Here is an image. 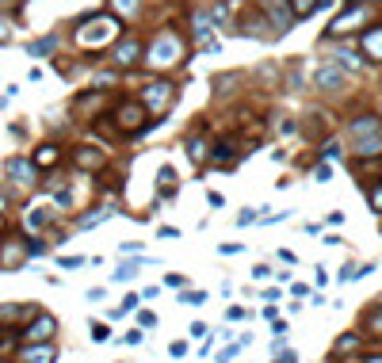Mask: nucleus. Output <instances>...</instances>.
Returning a JSON list of instances; mask_svg holds the SVG:
<instances>
[{
  "mask_svg": "<svg viewBox=\"0 0 382 363\" xmlns=\"http://www.w3.org/2000/svg\"><path fill=\"white\" fill-rule=\"evenodd\" d=\"M107 218H111V207H96L92 214H80L77 226H80V230H92V226H100V222H107Z\"/></svg>",
  "mask_w": 382,
  "mask_h": 363,
  "instance_id": "26",
  "label": "nucleus"
},
{
  "mask_svg": "<svg viewBox=\"0 0 382 363\" xmlns=\"http://www.w3.org/2000/svg\"><path fill=\"white\" fill-rule=\"evenodd\" d=\"M207 203H210V207H222V203H226V199H222L218 191H207Z\"/></svg>",
  "mask_w": 382,
  "mask_h": 363,
  "instance_id": "43",
  "label": "nucleus"
},
{
  "mask_svg": "<svg viewBox=\"0 0 382 363\" xmlns=\"http://www.w3.org/2000/svg\"><path fill=\"white\" fill-rule=\"evenodd\" d=\"M321 157H325V161H340V157H344V150H340V142H337V138H329V142H325Z\"/></svg>",
  "mask_w": 382,
  "mask_h": 363,
  "instance_id": "30",
  "label": "nucleus"
},
{
  "mask_svg": "<svg viewBox=\"0 0 382 363\" xmlns=\"http://www.w3.org/2000/svg\"><path fill=\"white\" fill-rule=\"evenodd\" d=\"M138 302H142L138 294H126V299H123V310H138Z\"/></svg>",
  "mask_w": 382,
  "mask_h": 363,
  "instance_id": "41",
  "label": "nucleus"
},
{
  "mask_svg": "<svg viewBox=\"0 0 382 363\" xmlns=\"http://www.w3.org/2000/svg\"><path fill=\"white\" fill-rule=\"evenodd\" d=\"M157 188H161V199H169V195L176 191V172L169 169V165H165V169L157 172Z\"/></svg>",
  "mask_w": 382,
  "mask_h": 363,
  "instance_id": "29",
  "label": "nucleus"
},
{
  "mask_svg": "<svg viewBox=\"0 0 382 363\" xmlns=\"http://www.w3.org/2000/svg\"><path fill=\"white\" fill-rule=\"evenodd\" d=\"M4 42H12V23L0 16V46H4Z\"/></svg>",
  "mask_w": 382,
  "mask_h": 363,
  "instance_id": "35",
  "label": "nucleus"
},
{
  "mask_svg": "<svg viewBox=\"0 0 382 363\" xmlns=\"http://www.w3.org/2000/svg\"><path fill=\"white\" fill-rule=\"evenodd\" d=\"M54 214H58L54 207H27V214H23V226L39 234V230H46V226L54 222Z\"/></svg>",
  "mask_w": 382,
  "mask_h": 363,
  "instance_id": "18",
  "label": "nucleus"
},
{
  "mask_svg": "<svg viewBox=\"0 0 382 363\" xmlns=\"http://www.w3.org/2000/svg\"><path fill=\"white\" fill-rule=\"evenodd\" d=\"M111 337V333H107V325H92V340H96V344H104Z\"/></svg>",
  "mask_w": 382,
  "mask_h": 363,
  "instance_id": "36",
  "label": "nucleus"
},
{
  "mask_svg": "<svg viewBox=\"0 0 382 363\" xmlns=\"http://www.w3.org/2000/svg\"><path fill=\"white\" fill-rule=\"evenodd\" d=\"M184 150H188V157H191L195 165L207 161V150H210V145H207V138H203V130H191V134L184 138Z\"/></svg>",
  "mask_w": 382,
  "mask_h": 363,
  "instance_id": "19",
  "label": "nucleus"
},
{
  "mask_svg": "<svg viewBox=\"0 0 382 363\" xmlns=\"http://www.w3.org/2000/svg\"><path fill=\"white\" fill-rule=\"evenodd\" d=\"M8 203H12V199H8V191H0V214H8Z\"/></svg>",
  "mask_w": 382,
  "mask_h": 363,
  "instance_id": "45",
  "label": "nucleus"
},
{
  "mask_svg": "<svg viewBox=\"0 0 382 363\" xmlns=\"http://www.w3.org/2000/svg\"><path fill=\"white\" fill-rule=\"evenodd\" d=\"M253 275H256V279H268V275H275V272H272V268H268V264H260V268H256Z\"/></svg>",
  "mask_w": 382,
  "mask_h": 363,
  "instance_id": "44",
  "label": "nucleus"
},
{
  "mask_svg": "<svg viewBox=\"0 0 382 363\" xmlns=\"http://www.w3.org/2000/svg\"><path fill=\"white\" fill-rule=\"evenodd\" d=\"M35 314H39V306H35V302H4V306H0V325H4V329H8V325H20V321L27 325Z\"/></svg>",
  "mask_w": 382,
  "mask_h": 363,
  "instance_id": "11",
  "label": "nucleus"
},
{
  "mask_svg": "<svg viewBox=\"0 0 382 363\" xmlns=\"http://www.w3.org/2000/svg\"><path fill=\"white\" fill-rule=\"evenodd\" d=\"M54 46H58V35H42V39H35L27 46V54L31 58H46V54H54Z\"/></svg>",
  "mask_w": 382,
  "mask_h": 363,
  "instance_id": "23",
  "label": "nucleus"
},
{
  "mask_svg": "<svg viewBox=\"0 0 382 363\" xmlns=\"http://www.w3.org/2000/svg\"><path fill=\"white\" fill-rule=\"evenodd\" d=\"M287 8H291L294 20H310V16L321 8V0H287Z\"/></svg>",
  "mask_w": 382,
  "mask_h": 363,
  "instance_id": "22",
  "label": "nucleus"
},
{
  "mask_svg": "<svg viewBox=\"0 0 382 363\" xmlns=\"http://www.w3.org/2000/svg\"><path fill=\"white\" fill-rule=\"evenodd\" d=\"M0 363H4V359H0Z\"/></svg>",
  "mask_w": 382,
  "mask_h": 363,
  "instance_id": "48",
  "label": "nucleus"
},
{
  "mask_svg": "<svg viewBox=\"0 0 382 363\" xmlns=\"http://www.w3.org/2000/svg\"><path fill=\"white\" fill-rule=\"evenodd\" d=\"M142 54H145L149 69H172L176 61H184V39L176 31H161Z\"/></svg>",
  "mask_w": 382,
  "mask_h": 363,
  "instance_id": "1",
  "label": "nucleus"
},
{
  "mask_svg": "<svg viewBox=\"0 0 382 363\" xmlns=\"http://www.w3.org/2000/svg\"><path fill=\"white\" fill-rule=\"evenodd\" d=\"M356 363H382V356H367V359H356Z\"/></svg>",
  "mask_w": 382,
  "mask_h": 363,
  "instance_id": "46",
  "label": "nucleus"
},
{
  "mask_svg": "<svg viewBox=\"0 0 382 363\" xmlns=\"http://www.w3.org/2000/svg\"><path fill=\"white\" fill-rule=\"evenodd\" d=\"M218 363H222V359H218Z\"/></svg>",
  "mask_w": 382,
  "mask_h": 363,
  "instance_id": "49",
  "label": "nucleus"
},
{
  "mask_svg": "<svg viewBox=\"0 0 382 363\" xmlns=\"http://www.w3.org/2000/svg\"><path fill=\"white\" fill-rule=\"evenodd\" d=\"M54 359H58L54 340H46V344H23V348H20V363H54Z\"/></svg>",
  "mask_w": 382,
  "mask_h": 363,
  "instance_id": "15",
  "label": "nucleus"
},
{
  "mask_svg": "<svg viewBox=\"0 0 382 363\" xmlns=\"http://www.w3.org/2000/svg\"><path fill=\"white\" fill-rule=\"evenodd\" d=\"M348 138H352V145H356L363 157H382V119H378V115H359V119H352Z\"/></svg>",
  "mask_w": 382,
  "mask_h": 363,
  "instance_id": "2",
  "label": "nucleus"
},
{
  "mask_svg": "<svg viewBox=\"0 0 382 363\" xmlns=\"http://www.w3.org/2000/svg\"><path fill=\"white\" fill-rule=\"evenodd\" d=\"M138 272H142V264H138V260H126V264H119L115 272H111V279H115V283H130V279H138Z\"/></svg>",
  "mask_w": 382,
  "mask_h": 363,
  "instance_id": "25",
  "label": "nucleus"
},
{
  "mask_svg": "<svg viewBox=\"0 0 382 363\" xmlns=\"http://www.w3.org/2000/svg\"><path fill=\"white\" fill-rule=\"evenodd\" d=\"M31 165H35L39 172L54 169V165H61V145H58V142H42L39 150L31 153Z\"/></svg>",
  "mask_w": 382,
  "mask_h": 363,
  "instance_id": "16",
  "label": "nucleus"
},
{
  "mask_svg": "<svg viewBox=\"0 0 382 363\" xmlns=\"http://www.w3.org/2000/svg\"><path fill=\"white\" fill-rule=\"evenodd\" d=\"M188 333H191V337H207V325H203V321H195Z\"/></svg>",
  "mask_w": 382,
  "mask_h": 363,
  "instance_id": "42",
  "label": "nucleus"
},
{
  "mask_svg": "<svg viewBox=\"0 0 382 363\" xmlns=\"http://www.w3.org/2000/svg\"><path fill=\"white\" fill-rule=\"evenodd\" d=\"M363 20H367V4H363V0H352L340 16H333L329 35H348V31H356V27H363Z\"/></svg>",
  "mask_w": 382,
  "mask_h": 363,
  "instance_id": "10",
  "label": "nucleus"
},
{
  "mask_svg": "<svg viewBox=\"0 0 382 363\" xmlns=\"http://www.w3.org/2000/svg\"><path fill=\"white\" fill-rule=\"evenodd\" d=\"M256 218H260V214L245 207V210H241V214H237V226H253V222H256Z\"/></svg>",
  "mask_w": 382,
  "mask_h": 363,
  "instance_id": "34",
  "label": "nucleus"
},
{
  "mask_svg": "<svg viewBox=\"0 0 382 363\" xmlns=\"http://www.w3.org/2000/svg\"><path fill=\"white\" fill-rule=\"evenodd\" d=\"M145 107L138 104V100H123V104L115 107V130L119 134H142L145 130Z\"/></svg>",
  "mask_w": 382,
  "mask_h": 363,
  "instance_id": "7",
  "label": "nucleus"
},
{
  "mask_svg": "<svg viewBox=\"0 0 382 363\" xmlns=\"http://www.w3.org/2000/svg\"><path fill=\"white\" fill-rule=\"evenodd\" d=\"M180 302L184 306H203V302H207V294H203V291H180Z\"/></svg>",
  "mask_w": 382,
  "mask_h": 363,
  "instance_id": "31",
  "label": "nucleus"
},
{
  "mask_svg": "<svg viewBox=\"0 0 382 363\" xmlns=\"http://www.w3.org/2000/svg\"><path fill=\"white\" fill-rule=\"evenodd\" d=\"M27 260H31V253H27V241L20 234L0 241V272H20Z\"/></svg>",
  "mask_w": 382,
  "mask_h": 363,
  "instance_id": "8",
  "label": "nucleus"
},
{
  "mask_svg": "<svg viewBox=\"0 0 382 363\" xmlns=\"http://www.w3.org/2000/svg\"><path fill=\"white\" fill-rule=\"evenodd\" d=\"M378 230H382V226H378Z\"/></svg>",
  "mask_w": 382,
  "mask_h": 363,
  "instance_id": "50",
  "label": "nucleus"
},
{
  "mask_svg": "<svg viewBox=\"0 0 382 363\" xmlns=\"http://www.w3.org/2000/svg\"><path fill=\"white\" fill-rule=\"evenodd\" d=\"M0 172H4V180L12 184V188H39V169L31 165V157H8L4 165H0Z\"/></svg>",
  "mask_w": 382,
  "mask_h": 363,
  "instance_id": "5",
  "label": "nucleus"
},
{
  "mask_svg": "<svg viewBox=\"0 0 382 363\" xmlns=\"http://www.w3.org/2000/svg\"><path fill=\"white\" fill-rule=\"evenodd\" d=\"M314 85H318L321 92H337V88H344V69L337 61H325L318 73H314Z\"/></svg>",
  "mask_w": 382,
  "mask_h": 363,
  "instance_id": "13",
  "label": "nucleus"
},
{
  "mask_svg": "<svg viewBox=\"0 0 382 363\" xmlns=\"http://www.w3.org/2000/svg\"><path fill=\"white\" fill-rule=\"evenodd\" d=\"M210 85H214V92H218V96H229V92H234V85H241V73H218Z\"/></svg>",
  "mask_w": 382,
  "mask_h": 363,
  "instance_id": "24",
  "label": "nucleus"
},
{
  "mask_svg": "<svg viewBox=\"0 0 382 363\" xmlns=\"http://www.w3.org/2000/svg\"><path fill=\"white\" fill-rule=\"evenodd\" d=\"M363 54H367L371 61H382V23L363 31Z\"/></svg>",
  "mask_w": 382,
  "mask_h": 363,
  "instance_id": "20",
  "label": "nucleus"
},
{
  "mask_svg": "<svg viewBox=\"0 0 382 363\" xmlns=\"http://www.w3.org/2000/svg\"><path fill=\"white\" fill-rule=\"evenodd\" d=\"M363 329H367L371 337H382V302L375 306V310L363 314Z\"/></svg>",
  "mask_w": 382,
  "mask_h": 363,
  "instance_id": "27",
  "label": "nucleus"
},
{
  "mask_svg": "<svg viewBox=\"0 0 382 363\" xmlns=\"http://www.w3.org/2000/svg\"><path fill=\"white\" fill-rule=\"evenodd\" d=\"M149 325H153V329H157V314L142 310V314H138V329H149Z\"/></svg>",
  "mask_w": 382,
  "mask_h": 363,
  "instance_id": "33",
  "label": "nucleus"
},
{
  "mask_svg": "<svg viewBox=\"0 0 382 363\" xmlns=\"http://www.w3.org/2000/svg\"><path fill=\"white\" fill-rule=\"evenodd\" d=\"M119 35V20L111 12H100V16H88V20H80V27H77V42L85 46H92V50H100L107 39H115Z\"/></svg>",
  "mask_w": 382,
  "mask_h": 363,
  "instance_id": "3",
  "label": "nucleus"
},
{
  "mask_svg": "<svg viewBox=\"0 0 382 363\" xmlns=\"http://www.w3.org/2000/svg\"><path fill=\"white\" fill-rule=\"evenodd\" d=\"M142 337H145V329H130L126 333V344H142Z\"/></svg>",
  "mask_w": 382,
  "mask_h": 363,
  "instance_id": "40",
  "label": "nucleus"
},
{
  "mask_svg": "<svg viewBox=\"0 0 382 363\" xmlns=\"http://www.w3.org/2000/svg\"><path fill=\"white\" fill-rule=\"evenodd\" d=\"M272 363H294V352L283 348V352H272Z\"/></svg>",
  "mask_w": 382,
  "mask_h": 363,
  "instance_id": "37",
  "label": "nucleus"
},
{
  "mask_svg": "<svg viewBox=\"0 0 382 363\" xmlns=\"http://www.w3.org/2000/svg\"><path fill=\"white\" fill-rule=\"evenodd\" d=\"M16 333H20L23 344H46V340H54V333H58V318L46 314V310H39L31 321L23 325V329H16Z\"/></svg>",
  "mask_w": 382,
  "mask_h": 363,
  "instance_id": "6",
  "label": "nucleus"
},
{
  "mask_svg": "<svg viewBox=\"0 0 382 363\" xmlns=\"http://www.w3.org/2000/svg\"><path fill=\"white\" fill-rule=\"evenodd\" d=\"M138 104H142L145 115L157 123L161 115H169V111H172V104H176V85H172V81H153V85L142 92V100H138Z\"/></svg>",
  "mask_w": 382,
  "mask_h": 363,
  "instance_id": "4",
  "label": "nucleus"
},
{
  "mask_svg": "<svg viewBox=\"0 0 382 363\" xmlns=\"http://www.w3.org/2000/svg\"><path fill=\"white\" fill-rule=\"evenodd\" d=\"M363 195H367L371 210H375V214H382V180H371V184H363Z\"/></svg>",
  "mask_w": 382,
  "mask_h": 363,
  "instance_id": "28",
  "label": "nucleus"
},
{
  "mask_svg": "<svg viewBox=\"0 0 382 363\" xmlns=\"http://www.w3.org/2000/svg\"><path fill=\"white\" fill-rule=\"evenodd\" d=\"M85 264V256H61V268H80Z\"/></svg>",
  "mask_w": 382,
  "mask_h": 363,
  "instance_id": "39",
  "label": "nucleus"
},
{
  "mask_svg": "<svg viewBox=\"0 0 382 363\" xmlns=\"http://www.w3.org/2000/svg\"><path fill=\"white\" fill-rule=\"evenodd\" d=\"M337 58H340V65H344V69H363V61H359V58H356V54H352V50H340Z\"/></svg>",
  "mask_w": 382,
  "mask_h": 363,
  "instance_id": "32",
  "label": "nucleus"
},
{
  "mask_svg": "<svg viewBox=\"0 0 382 363\" xmlns=\"http://www.w3.org/2000/svg\"><path fill=\"white\" fill-rule=\"evenodd\" d=\"M169 352H172L176 359H180V356H188V344H184V340H172V344H169Z\"/></svg>",
  "mask_w": 382,
  "mask_h": 363,
  "instance_id": "38",
  "label": "nucleus"
},
{
  "mask_svg": "<svg viewBox=\"0 0 382 363\" xmlns=\"http://www.w3.org/2000/svg\"><path fill=\"white\" fill-rule=\"evenodd\" d=\"M107 8L115 20H134V16L142 12V0H107Z\"/></svg>",
  "mask_w": 382,
  "mask_h": 363,
  "instance_id": "21",
  "label": "nucleus"
},
{
  "mask_svg": "<svg viewBox=\"0 0 382 363\" xmlns=\"http://www.w3.org/2000/svg\"><path fill=\"white\" fill-rule=\"evenodd\" d=\"M111 61H115V69H134V65L142 61V42H138L134 35L123 39V42L115 46V58H111Z\"/></svg>",
  "mask_w": 382,
  "mask_h": 363,
  "instance_id": "12",
  "label": "nucleus"
},
{
  "mask_svg": "<svg viewBox=\"0 0 382 363\" xmlns=\"http://www.w3.org/2000/svg\"><path fill=\"white\" fill-rule=\"evenodd\" d=\"M73 165H77L80 172H100L104 169V150H96V145H77V150H73Z\"/></svg>",
  "mask_w": 382,
  "mask_h": 363,
  "instance_id": "14",
  "label": "nucleus"
},
{
  "mask_svg": "<svg viewBox=\"0 0 382 363\" xmlns=\"http://www.w3.org/2000/svg\"><path fill=\"white\" fill-rule=\"evenodd\" d=\"M359 352H363V333H344V337H337V344H333V356L329 359L359 356Z\"/></svg>",
  "mask_w": 382,
  "mask_h": 363,
  "instance_id": "17",
  "label": "nucleus"
},
{
  "mask_svg": "<svg viewBox=\"0 0 382 363\" xmlns=\"http://www.w3.org/2000/svg\"><path fill=\"white\" fill-rule=\"evenodd\" d=\"M0 333H4V325H0Z\"/></svg>",
  "mask_w": 382,
  "mask_h": 363,
  "instance_id": "47",
  "label": "nucleus"
},
{
  "mask_svg": "<svg viewBox=\"0 0 382 363\" xmlns=\"http://www.w3.org/2000/svg\"><path fill=\"white\" fill-rule=\"evenodd\" d=\"M260 12L268 16V27H272L275 39H283V35L291 31L294 16H291V8H287V0H260Z\"/></svg>",
  "mask_w": 382,
  "mask_h": 363,
  "instance_id": "9",
  "label": "nucleus"
}]
</instances>
